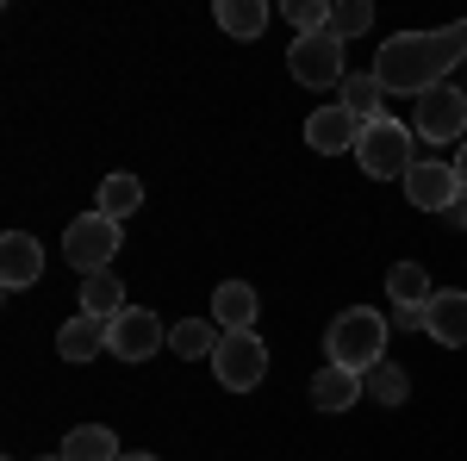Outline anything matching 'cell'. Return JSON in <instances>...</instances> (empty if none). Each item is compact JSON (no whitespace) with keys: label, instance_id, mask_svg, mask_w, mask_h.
I'll return each instance as SVG.
<instances>
[{"label":"cell","instance_id":"obj_11","mask_svg":"<svg viewBox=\"0 0 467 461\" xmlns=\"http://www.w3.org/2000/svg\"><path fill=\"white\" fill-rule=\"evenodd\" d=\"M361 138V119L343 100H330V107H318L312 119H306V143L312 150H324V156H337V150H356Z\"/></svg>","mask_w":467,"mask_h":461},{"label":"cell","instance_id":"obj_23","mask_svg":"<svg viewBox=\"0 0 467 461\" xmlns=\"http://www.w3.org/2000/svg\"><path fill=\"white\" fill-rule=\"evenodd\" d=\"M218 337H224V330H213L206 319H181L175 330H169V350L187 355V361H200V355H213V350H218Z\"/></svg>","mask_w":467,"mask_h":461},{"label":"cell","instance_id":"obj_7","mask_svg":"<svg viewBox=\"0 0 467 461\" xmlns=\"http://www.w3.org/2000/svg\"><path fill=\"white\" fill-rule=\"evenodd\" d=\"M162 343H169V324L156 319V312H144V306H125V312L107 324V350L125 355V361H150Z\"/></svg>","mask_w":467,"mask_h":461},{"label":"cell","instance_id":"obj_6","mask_svg":"<svg viewBox=\"0 0 467 461\" xmlns=\"http://www.w3.org/2000/svg\"><path fill=\"white\" fill-rule=\"evenodd\" d=\"M63 256H69L81 275H100V268H112V256H119V225H112L107 213L75 218L69 231H63Z\"/></svg>","mask_w":467,"mask_h":461},{"label":"cell","instance_id":"obj_20","mask_svg":"<svg viewBox=\"0 0 467 461\" xmlns=\"http://www.w3.org/2000/svg\"><path fill=\"white\" fill-rule=\"evenodd\" d=\"M218 26L231 37H262L268 32V0H218Z\"/></svg>","mask_w":467,"mask_h":461},{"label":"cell","instance_id":"obj_25","mask_svg":"<svg viewBox=\"0 0 467 461\" xmlns=\"http://www.w3.org/2000/svg\"><path fill=\"white\" fill-rule=\"evenodd\" d=\"M330 6H337V0H287V19H293V32H299V37L330 32Z\"/></svg>","mask_w":467,"mask_h":461},{"label":"cell","instance_id":"obj_13","mask_svg":"<svg viewBox=\"0 0 467 461\" xmlns=\"http://www.w3.org/2000/svg\"><path fill=\"white\" fill-rule=\"evenodd\" d=\"M356 399H368V387H361L356 368H337V361H324L318 374H312V405H318V412H349Z\"/></svg>","mask_w":467,"mask_h":461},{"label":"cell","instance_id":"obj_21","mask_svg":"<svg viewBox=\"0 0 467 461\" xmlns=\"http://www.w3.org/2000/svg\"><path fill=\"white\" fill-rule=\"evenodd\" d=\"M337 94H343V107L356 112L361 125H368V119H387V112H380V100H387V88L374 81V69H368V75H349V81H343Z\"/></svg>","mask_w":467,"mask_h":461},{"label":"cell","instance_id":"obj_22","mask_svg":"<svg viewBox=\"0 0 467 461\" xmlns=\"http://www.w3.org/2000/svg\"><path fill=\"white\" fill-rule=\"evenodd\" d=\"M361 387H368V399H380V405H405L411 399V374L399 361H380V368L361 374Z\"/></svg>","mask_w":467,"mask_h":461},{"label":"cell","instance_id":"obj_4","mask_svg":"<svg viewBox=\"0 0 467 461\" xmlns=\"http://www.w3.org/2000/svg\"><path fill=\"white\" fill-rule=\"evenodd\" d=\"M287 75L299 88H343L349 81V57H343V37L337 32H312L287 44Z\"/></svg>","mask_w":467,"mask_h":461},{"label":"cell","instance_id":"obj_17","mask_svg":"<svg viewBox=\"0 0 467 461\" xmlns=\"http://www.w3.org/2000/svg\"><path fill=\"white\" fill-rule=\"evenodd\" d=\"M57 456H63V461H119L125 449H119V436H112L107 424H75L69 436H63Z\"/></svg>","mask_w":467,"mask_h":461},{"label":"cell","instance_id":"obj_10","mask_svg":"<svg viewBox=\"0 0 467 461\" xmlns=\"http://www.w3.org/2000/svg\"><path fill=\"white\" fill-rule=\"evenodd\" d=\"M44 281V249H37L32 231H6L0 237V287L19 293V287H37Z\"/></svg>","mask_w":467,"mask_h":461},{"label":"cell","instance_id":"obj_26","mask_svg":"<svg viewBox=\"0 0 467 461\" xmlns=\"http://www.w3.org/2000/svg\"><path fill=\"white\" fill-rule=\"evenodd\" d=\"M387 324H393V330H424V312H411V306H393V312H387Z\"/></svg>","mask_w":467,"mask_h":461},{"label":"cell","instance_id":"obj_16","mask_svg":"<svg viewBox=\"0 0 467 461\" xmlns=\"http://www.w3.org/2000/svg\"><path fill=\"white\" fill-rule=\"evenodd\" d=\"M387 299H393V306H411V312H424V306L436 299L424 262H393V268H387Z\"/></svg>","mask_w":467,"mask_h":461},{"label":"cell","instance_id":"obj_3","mask_svg":"<svg viewBox=\"0 0 467 461\" xmlns=\"http://www.w3.org/2000/svg\"><path fill=\"white\" fill-rule=\"evenodd\" d=\"M356 162L374 181H405V175H411V162H418L411 131L399 125L393 112H387V119H368V125H361V138H356Z\"/></svg>","mask_w":467,"mask_h":461},{"label":"cell","instance_id":"obj_14","mask_svg":"<svg viewBox=\"0 0 467 461\" xmlns=\"http://www.w3.org/2000/svg\"><path fill=\"white\" fill-rule=\"evenodd\" d=\"M100 350H107V319L75 312V319L57 330V355H63V361H94Z\"/></svg>","mask_w":467,"mask_h":461},{"label":"cell","instance_id":"obj_24","mask_svg":"<svg viewBox=\"0 0 467 461\" xmlns=\"http://www.w3.org/2000/svg\"><path fill=\"white\" fill-rule=\"evenodd\" d=\"M368 26H374V6H368V0H337V6H330V32L343 37V44L361 37Z\"/></svg>","mask_w":467,"mask_h":461},{"label":"cell","instance_id":"obj_8","mask_svg":"<svg viewBox=\"0 0 467 461\" xmlns=\"http://www.w3.org/2000/svg\"><path fill=\"white\" fill-rule=\"evenodd\" d=\"M455 194H462L455 162H436V156H418V162H411V175H405V200H411L418 213H449Z\"/></svg>","mask_w":467,"mask_h":461},{"label":"cell","instance_id":"obj_27","mask_svg":"<svg viewBox=\"0 0 467 461\" xmlns=\"http://www.w3.org/2000/svg\"><path fill=\"white\" fill-rule=\"evenodd\" d=\"M442 218H449L455 231H467V187H462V194H455V206H449V213H442Z\"/></svg>","mask_w":467,"mask_h":461},{"label":"cell","instance_id":"obj_1","mask_svg":"<svg viewBox=\"0 0 467 461\" xmlns=\"http://www.w3.org/2000/svg\"><path fill=\"white\" fill-rule=\"evenodd\" d=\"M467 57V19L449 32H399L374 50V81L387 94H436L449 88V69Z\"/></svg>","mask_w":467,"mask_h":461},{"label":"cell","instance_id":"obj_29","mask_svg":"<svg viewBox=\"0 0 467 461\" xmlns=\"http://www.w3.org/2000/svg\"><path fill=\"white\" fill-rule=\"evenodd\" d=\"M119 461H156V456H119Z\"/></svg>","mask_w":467,"mask_h":461},{"label":"cell","instance_id":"obj_15","mask_svg":"<svg viewBox=\"0 0 467 461\" xmlns=\"http://www.w3.org/2000/svg\"><path fill=\"white\" fill-rule=\"evenodd\" d=\"M213 319H218V330H255V287L250 281H218Z\"/></svg>","mask_w":467,"mask_h":461},{"label":"cell","instance_id":"obj_2","mask_svg":"<svg viewBox=\"0 0 467 461\" xmlns=\"http://www.w3.org/2000/svg\"><path fill=\"white\" fill-rule=\"evenodd\" d=\"M387 330H393V324L380 319L374 306H349V312H337V319H330L324 350H330V361H337V368L368 374V368H380V361H387Z\"/></svg>","mask_w":467,"mask_h":461},{"label":"cell","instance_id":"obj_28","mask_svg":"<svg viewBox=\"0 0 467 461\" xmlns=\"http://www.w3.org/2000/svg\"><path fill=\"white\" fill-rule=\"evenodd\" d=\"M455 175H462V187H467V138H462V150H455Z\"/></svg>","mask_w":467,"mask_h":461},{"label":"cell","instance_id":"obj_30","mask_svg":"<svg viewBox=\"0 0 467 461\" xmlns=\"http://www.w3.org/2000/svg\"><path fill=\"white\" fill-rule=\"evenodd\" d=\"M37 461H63V456H37Z\"/></svg>","mask_w":467,"mask_h":461},{"label":"cell","instance_id":"obj_18","mask_svg":"<svg viewBox=\"0 0 467 461\" xmlns=\"http://www.w3.org/2000/svg\"><path fill=\"white\" fill-rule=\"evenodd\" d=\"M81 312H88V319H107V324L125 312V287H119V275H112V268L81 275Z\"/></svg>","mask_w":467,"mask_h":461},{"label":"cell","instance_id":"obj_5","mask_svg":"<svg viewBox=\"0 0 467 461\" xmlns=\"http://www.w3.org/2000/svg\"><path fill=\"white\" fill-rule=\"evenodd\" d=\"M213 374H218V387H231V393L262 387L268 381V343L255 330H224L213 350Z\"/></svg>","mask_w":467,"mask_h":461},{"label":"cell","instance_id":"obj_19","mask_svg":"<svg viewBox=\"0 0 467 461\" xmlns=\"http://www.w3.org/2000/svg\"><path fill=\"white\" fill-rule=\"evenodd\" d=\"M138 206H144V181L138 175H107L100 181V206H94V213H107L112 225H125Z\"/></svg>","mask_w":467,"mask_h":461},{"label":"cell","instance_id":"obj_9","mask_svg":"<svg viewBox=\"0 0 467 461\" xmlns=\"http://www.w3.org/2000/svg\"><path fill=\"white\" fill-rule=\"evenodd\" d=\"M411 125H418V138H431V143H462V131H467V94H462V88H436V94H424Z\"/></svg>","mask_w":467,"mask_h":461},{"label":"cell","instance_id":"obj_12","mask_svg":"<svg viewBox=\"0 0 467 461\" xmlns=\"http://www.w3.org/2000/svg\"><path fill=\"white\" fill-rule=\"evenodd\" d=\"M424 330H431L442 350H462L467 343V293L462 287H442L431 306H424Z\"/></svg>","mask_w":467,"mask_h":461}]
</instances>
